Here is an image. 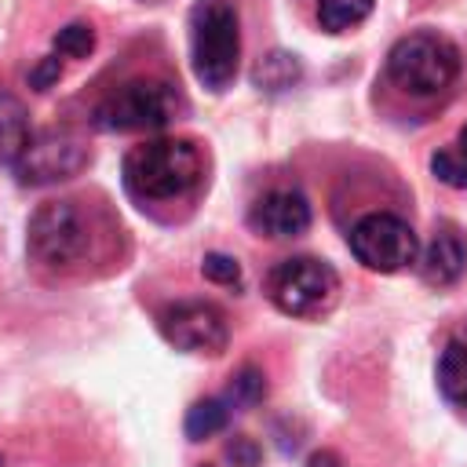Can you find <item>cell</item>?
Here are the masks:
<instances>
[{"instance_id": "cell-24", "label": "cell", "mask_w": 467, "mask_h": 467, "mask_svg": "<svg viewBox=\"0 0 467 467\" xmlns=\"http://www.w3.org/2000/svg\"><path fill=\"white\" fill-rule=\"evenodd\" d=\"M146 4H161V0H146Z\"/></svg>"}, {"instance_id": "cell-3", "label": "cell", "mask_w": 467, "mask_h": 467, "mask_svg": "<svg viewBox=\"0 0 467 467\" xmlns=\"http://www.w3.org/2000/svg\"><path fill=\"white\" fill-rule=\"evenodd\" d=\"M186 113V99L171 80L161 77H139L109 91L95 106V128L99 131H157L168 128Z\"/></svg>"}, {"instance_id": "cell-11", "label": "cell", "mask_w": 467, "mask_h": 467, "mask_svg": "<svg viewBox=\"0 0 467 467\" xmlns=\"http://www.w3.org/2000/svg\"><path fill=\"white\" fill-rule=\"evenodd\" d=\"M416 266H420V281L423 285L445 288V285L460 281V274L467 270V237L452 223H441L434 230V237L427 241V248H423Z\"/></svg>"}, {"instance_id": "cell-21", "label": "cell", "mask_w": 467, "mask_h": 467, "mask_svg": "<svg viewBox=\"0 0 467 467\" xmlns=\"http://www.w3.org/2000/svg\"><path fill=\"white\" fill-rule=\"evenodd\" d=\"M58 77H62V62H58V55H47V58H40V66L29 73V84H33L36 91H47Z\"/></svg>"}, {"instance_id": "cell-8", "label": "cell", "mask_w": 467, "mask_h": 467, "mask_svg": "<svg viewBox=\"0 0 467 467\" xmlns=\"http://www.w3.org/2000/svg\"><path fill=\"white\" fill-rule=\"evenodd\" d=\"M161 336L182 354H223L230 343L226 314L204 299H179L157 314Z\"/></svg>"}, {"instance_id": "cell-2", "label": "cell", "mask_w": 467, "mask_h": 467, "mask_svg": "<svg viewBox=\"0 0 467 467\" xmlns=\"http://www.w3.org/2000/svg\"><path fill=\"white\" fill-rule=\"evenodd\" d=\"M190 62L208 91H226L241 62V22L230 0H201L190 11Z\"/></svg>"}, {"instance_id": "cell-4", "label": "cell", "mask_w": 467, "mask_h": 467, "mask_svg": "<svg viewBox=\"0 0 467 467\" xmlns=\"http://www.w3.org/2000/svg\"><path fill=\"white\" fill-rule=\"evenodd\" d=\"M387 77L416 99L441 95L460 77V51L438 33H409L390 47Z\"/></svg>"}, {"instance_id": "cell-22", "label": "cell", "mask_w": 467, "mask_h": 467, "mask_svg": "<svg viewBox=\"0 0 467 467\" xmlns=\"http://www.w3.org/2000/svg\"><path fill=\"white\" fill-rule=\"evenodd\" d=\"M226 456H230L237 467H255V463H259V449H255V441H248V438H234V441L226 445Z\"/></svg>"}, {"instance_id": "cell-1", "label": "cell", "mask_w": 467, "mask_h": 467, "mask_svg": "<svg viewBox=\"0 0 467 467\" xmlns=\"http://www.w3.org/2000/svg\"><path fill=\"white\" fill-rule=\"evenodd\" d=\"M204 179V157L193 139H153L124 157V190L142 204L190 197Z\"/></svg>"}, {"instance_id": "cell-20", "label": "cell", "mask_w": 467, "mask_h": 467, "mask_svg": "<svg viewBox=\"0 0 467 467\" xmlns=\"http://www.w3.org/2000/svg\"><path fill=\"white\" fill-rule=\"evenodd\" d=\"M201 274L208 281H215V285H230V288L241 285V263L234 255H223V252H208L201 259Z\"/></svg>"}, {"instance_id": "cell-6", "label": "cell", "mask_w": 467, "mask_h": 467, "mask_svg": "<svg viewBox=\"0 0 467 467\" xmlns=\"http://www.w3.org/2000/svg\"><path fill=\"white\" fill-rule=\"evenodd\" d=\"M88 219L73 201H47L29 215L26 230V252L36 266L47 270H66L84 259L88 252Z\"/></svg>"}, {"instance_id": "cell-7", "label": "cell", "mask_w": 467, "mask_h": 467, "mask_svg": "<svg viewBox=\"0 0 467 467\" xmlns=\"http://www.w3.org/2000/svg\"><path fill=\"white\" fill-rule=\"evenodd\" d=\"M347 241H350L354 259L376 274H398V270L412 266L420 255L416 230L394 212H368L365 219L354 223Z\"/></svg>"}, {"instance_id": "cell-17", "label": "cell", "mask_w": 467, "mask_h": 467, "mask_svg": "<svg viewBox=\"0 0 467 467\" xmlns=\"http://www.w3.org/2000/svg\"><path fill=\"white\" fill-rule=\"evenodd\" d=\"M299 62H296V55H285V51H274V55H266L259 66H255V84L259 88H266V91H285V88H292L296 80H299Z\"/></svg>"}, {"instance_id": "cell-18", "label": "cell", "mask_w": 467, "mask_h": 467, "mask_svg": "<svg viewBox=\"0 0 467 467\" xmlns=\"http://www.w3.org/2000/svg\"><path fill=\"white\" fill-rule=\"evenodd\" d=\"M51 47H55V55H62V58H88L91 47H95V29H91L88 22H69L66 29L55 33Z\"/></svg>"}, {"instance_id": "cell-13", "label": "cell", "mask_w": 467, "mask_h": 467, "mask_svg": "<svg viewBox=\"0 0 467 467\" xmlns=\"http://www.w3.org/2000/svg\"><path fill=\"white\" fill-rule=\"evenodd\" d=\"M438 387L445 401L467 409V332L452 336L438 354Z\"/></svg>"}, {"instance_id": "cell-10", "label": "cell", "mask_w": 467, "mask_h": 467, "mask_svg": "<svg viewBox=\"0 0 467 467\" xmlns=\"http://www.w3.org/2000/svg\"><path fill=\"white\" fill-rule=\"evenodd\" d=\"M310 219H314L310 201L299 190H270L248 208V226L259 237H274V241L299 237L310 226Z\"/></svg>"}, {"instance_id": "cell-16", "label": "cell", "mask_w": 467, "mask_h": 467, "mask_svg": "<svg viewBox=\"0 0 467 467\" xmlns=\"http://www.w3.org/2000/svg\"><path fill=\"white\" fill-rule=\"evenodd\" d=\"M376 0H317V22L328 33H347L372 15Z\"/></svg>"}, {"instance_id": "cell-12", "label": "cell", "mask_w": 467, "mask_h": 467, "mask_svg": "<svg viewBox=\"0 0 467 467\" xmlns=\"http://www.w3.org/2000/svg\"><path fill=\"white\" fill-rule=\"evenodd\" d=\"M29 113L22 106V99L0 91V168L11 164L22 157V150L29 146Z\"/></svg>"}, {"instance_id": "cell-9", "label": "cell", "mask_w": 467, "mask_h": 467, "mask_svg": "<svg viewBox=\"0 0 467 467\" xmlns=\"http://www.w3.org/2000/svg\"><path fill=\"white\" fill-rule=\"evenodd\" d=\"M88 164V146L73 131H40L29 139L22 157L15 161V175L22 186H51L73 179Z\"/></svg>"}, {"instance_id": "cell-5", "label": "cell", "mask_w": 467, "mask_h": 467, "mask_svg": "<svg viewBox=\"0 0 467 467\" xmlns=\"http://www.w3.org/2000/svg\"><path fill=\"white\" fill-rule=\"evenodd\" d=\"M266 299L288 314V317H321L336 306L339 299V274L314 255H292L281 259L266 274Z\"/></svg>"}, {"instance_id": "cell-23", "label": "cell", "mask_w": 467, "mask_h": 467, "mask_svg": "<svg viewBox=\"0 0 467 467\" xmlns=\"http://www.w3.org/2000/svg\"><path fill=\"white\" fill-rule=\"evenodd\" d=\"M306 467H339V456L328 452V449H321V452H314V456L306 460Z\"/></svg>"}, {"instance_id": "cell-19", "label": "cell", "mask_w": 467, "mask_h": 467, "mask_svg": "<svg viewBox=\"0 0 467 467\" xmlns=\"http://www.w3.org/2000/svg\"><path fill=\"white\" fill-rule=\"evenodd\" d=\"M263 394H266V379H263V372L252 368V365H244V368L234 376V383H230V398H226V401L248 409V405L263 401Z\"/></svg>"}, {"instance_id": "cell-14", "label": "cell", "mask_w": 467, "mask_h": 467, "mask_svg": "<svg viewBox=\"0 0 467 467\" xmlns=\"http://www.w3.org/2000/svg\"><path fill=\"white\" fill-rule=\"evenodd\" d=\"M431 171L438 182H445L452 190H467V124L456 131V139L449 146H441L431 157Z\"/></svg>"}, {"instance_id": "cell-15", "label": "cell", "mask_w": 467, "mask_h": 467, "mask_svg": "<svg viewBox=\"0 0 467 467\" xmlns=\"http://www.w3.org/2000/svg\"><path fill=\"white\" fill-rule=\"evenodd\" d=\"M226 423H230V401L226 398H201V401L190 405L182 427H186L190 441H204V438L219 434Z\"/></svg>"}]
</instances>
